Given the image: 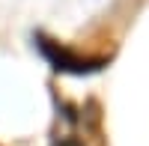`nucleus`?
Segmentation results:
<instances>
[{
    "label": "nucleus",
    "mask_w": 149,
    "mask_h": 146,
    "mask_svg": "<svg viewBox=\"0 0 149 146\" xmlns=\"http://www.w3.org/2000/svg\"><path fill=\"white\" fill-rule=\"evenodd\" d=\"M39 48H42V54L54 63V69H63V72H74V75H84V72H93L102 66V60H93V63H86V60H78V57H72L69 51H60V48L54 45H48L45 39H39Z\"/></svg>",
    "instance_id": "1"
}]
</instances>
